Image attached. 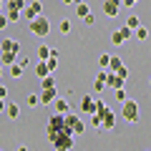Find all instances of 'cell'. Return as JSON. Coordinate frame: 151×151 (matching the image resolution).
Returning a JSON list of instances; mask_svg holds the SVG:
<instances>
[{
    "instance_id": "cell-1",
    "label": "cell",
    "mask_w": 151,
    "mask_h": 151,
    "mask_svg": "<svg viewBox=\"0 0 151 151\" xmlns=\"http://www.w3.org/2000/svg\"><path fill=\"white\" fill-rule=\"evenodd\" d=\"M45 136L55 149H70L73 146V134L65 126V116L63 113H53L45 124Z\"/></svg>"
},
{
    "instance_id": "cell-2",
    "label": "cell",
    "mask_w": 151,
    "mask_h": 151,
    "mask_svg": "<svg viewBox=\"0 0 151 151\" xmlns=\"http://www.w3.org/2000/svg\"><path fill=\"white\" fill-rule=\"evenodd\" d=\"M28 30H30L33 35H38V38H45V35H50V20L40 13V15H35L33 20H28Z\"/></svg>"
},
{
    "instance_id": "cell-3",
    "label": "cell",
    "mask_w": 151,
    "mask_h": 151,
    "mask_svg": "<svg viewBox=\"0 0 151 151\" xmlns=\"http://www.w3.org/2000/svg\"><path fill=\"white\" fill-rule=\"evenodd\" d=\"M121 119H124L126 124H136V121H139V103H136L134 98H126V101L121 103Z\"/></svg>"
},
{
    "instance_id": "cell-4",
    "label": "cell",
    "mask_w": 151,
    "mask_h": 151,
    "mask_svg": "<svg viewBox=\"0 0 151 151\" xmlns=\"http://www.w3.org/2000/svg\"><path fill=\"white\" fill-rule=\"evenodd\" d=\"M65 126L70 129V134H73V136H81L83 131H86V124L81 121V116H78V113H70V111L65 113Z\"/></svg>"
},
{
    "instance_id": "cell-5",
    "label": "cell",
    "mask_w": 151,
    "mask_h": 151,
    "mask_svg": "<svg viewBox=\"0 0 151 151\" xmlns=\"http://www.w3.org/2000/svg\"><path fill=\"white\" fill-rule=\"evenodd\" d=\"M131 35H134V30H131L129 25H124V28H119V30H113V35H111V43H113V45H124Z\"/></svg>"
},
{
    "instance_id": "cell-6",
    "label": "cell",
    "mask_w": 151,
    "mask_h": 151,
    "mask_svg": "<svg viewBox=\"0 0 151 151\" xmlns=\"http://www.w3.org/2000/svg\"><path fill=\"white\" fill-rule=\"evenodd\" d=\"M121 8H124L121 0H103V13H106V18H116Z\"/></svg>"
},
{
    "instance_id": "cell-7",
    "label": "cell",
    "mask_w": 151,
    "mask_h": 151,
    "mask_svg": "<svg viewBox=\"0 0 151 151\" xmlns=\"http://www.w3.org/2000/svg\"><path fill=\"white\" fill-rule=\"evenodd\" d=\"M106 86L113 88V91H116V88H124L126 86V78H124V76H119V73H108L106 76Z\"/></svg>"
},
{
    "instance_id": "cell-8",
    "label": "cell",
    "mask_w": 151,
    "mask_h": 151,
    "mask_svg": "<svg viewBox=\"0 0 151 151\" xmlns=\"http://www.w3.org/2000/svg\"><path fill=\"white\" fill-rule=\"evenodd\" d=\"M81 111H83V116L96 113V98H93V96H83L81 98Z\"/></svg>"
},
{
    "instance_id": "cell-9",
    "label": "cell",
    "mask_w": 151,
    "mask_h": 151,
    "mask_svg": "<svg viewBox=\"0 0 151 151\" xmlns=\"http://www.w3.org/2000/svg\"><path fill=\"white\" fill-rule=\"evenodd\" d=\"M38 96H40V103H53L58 93H55V86H45L43 91L38 93Z\"/></svg>"
},
{
    "instance_id": "cell-10",
    "label": "cell",
    "mask_w": 151,
    "mask_h": 151,
    "mask_svg": "<svg viewBox=\"0 0 151 151\" xmlns=\"http://www.w3.org/2000/svg\"><path fill=\"white\" fill-rule=\"evenodd\" d=\"M53 108H55V113H68L70 111V103H68V98H58V96H55Z\"/></svg>"
},
{
    "instance_id": "cell-11",
    "label": "cell",
    "mask_w": 151,
    "mask_h": 151,
    "mask_svg": "<svg viewBox=\"0 0 151 151\" xmlns=\"http://www.w3.org/2000/svg\"><path fill=\"white\" fill-rule=\"evenodd\" d=\"M0 50H13V53H18L20 50V43L13 40V38H5V40H0Z\"/></svg>"
},
{
    "instance_id": "cell-12",
    "label": "cell",
    "mask_w": 151,
    "mask_h": 151,
    "mask_svg": "<svg viewBox=\"0 0 151 151\" xmlns=\"http://www.w3.org/2000/svg\"><path fill=\"white\" fill-rule=\"evenodd\" d=\"M18 60V53H13V50H0V63L3 65H13Z\"/></svg>"
},
{
    "instance_id": "cell-13",
    "label": "cell",
    "mask_w": 151,
    "mask_h": 151,
    "mask_svg": "<svg viewBox=\"0 0 151 151\" xmlns=\"http://www.w3.org/2000/svg\"><path fill=\"white\" fill-rule=\"evenodd\" d=\"M121 65H124V63H121V58H119V55H108V65H106V70H108V73H116V70H119Z\"/></svg>"
},
{
    "instance_id": "cell-14",
    "label": "cell",
    "mask_w": 151,
    "mask_h": 151,
    "mask_svg": "<svg viewBox=\"0 0 151 151\" xmlns=\"http://www.w3.org/2000/svg\"><path fill=\"white\" fill-rule=\"evenodd\" d=\"M5 113H8V119H20V106L18 103H5Z\"/></svg>"
},
{
    "instance_id": "cell-15",
    "label": "cell",
    "mask_w": 151,
    "mask_h": 151,
    "mask_svg": "<svg viewBox=\"0 0 151 151\" xmlns=\"http://www.w3.org/2000/svg\"><path fill=\"white\" fill-rule=\"evenodd\" d=\"M88 13H91L88 3H83V0H76V15H78V18H86Z\"/></svg>"
},
{
    "instance_id": "cell-16",
    "label": "cell",
    "mask_w": 151,
    "mask_h": 151,
    "mask_svg": "<svg viewBox=\"0 0 151 151\" xmlns=\"http://www.w3.org/2000/svg\"><path fill=\"white\" fill-rule=\"evenodd\" d=\"M5 8H8V10H18V13H23V8H25V0H5Z\"/></svg>"
},
{
    "instance_id": "cell-17",
    "label": "cell",
    "mask_w": 151,
    "mask_h": 151,
    "mask_svg": "<svg viewBox=\"0 0 151 151\" xmlns=\"http://www.w3.org/2000/svg\"><path fill=\"white\" fill-rule=\"evenodd\" d=\"M48 73H50V70H48V63H45V60H40V63L35 65V76H38V78H45Z\"/></svg>"
},
{
    "instance_id": "cell-18",
    "label": "cell",
    "mask_w": 151,
    "mask_h": 151,
    "mask_svg": "<svg viewBox=\"0 0 151 151\" xmlns=\"http://www.w3.org/2000/svg\"><path fill=\"white\" fill-rule=\"evenodd\" d=\"M8 68H10V76H13V78H23V70H25V68H23L18 60H15L13 65H8Z\"/></svg>"
},
{
    "instance_id": "cell-19",
    "label": "cell",
    "mask_w": 151,
    "mask_h": 151,
    "mask_svg": "<svg viewBox=\"0 0 151 151\" xmlns=\"http://www.w3.org/2000/svg\"><path fill=\"white\" fill-rule=\"evenodd\" d=\"M134 38H139V40H146V38H149V28H144V25H139L134 30Z\"/></svg>"
},
{
    "instance_id": "cell-20",
    "label": "cell",
    "mask_w": 151,
    "mask_h": 151,
    "mask_svg": "<svg viewBox=\"0 0 151 151\" xmlns=\"http://www.w3.org/2000/svg\"><path fill=\"white\" fill-rule=\"evenodd\" d=\"M3 13H5V15H8V23H18V20H20V13H18V10H8V8H5V10H3Z\"/></svg>"
},
{
    "instance_id": "cell-21",
    "label": "cell",
    "mask_w": 151,
    "mask_h": 151,
    "mask_svg": "<svg viewBox=\"0 0 151 151\" xmlns=\"http://www.w3.org/2000/svg\"><path fill=\"white\" fill-rule=\"evenodd\" d=\"M25 103H28V106H30V108H35V106H40V96H38V93H30V96L25 98Z\"/></svg>"
},
{
    "instance_id": "cell-22",
    "label": "cell",
    "mask_w": 151,
    "mask_h": 151,
    "mask_svg": "<svg viewBox=\"0 0 151 151\" xmlns=\"http://www.w3.org/2000/svg\"><path fill=\"white\" fill-rule=\"evenodd\" d=\"M28 8H30L35 15H40V13H43V5H40V0H33V3H28Z\"/></svg>"
},
{
    "instance_id": "cell-23",
    "label": "cell",
    "mask_w": 151,
    "mask_h": 151,
    "mask_svg": "<svg viewBox=\"0 0 151 151\" xmlns=\"http://www.w3.org/2000/svg\"><path fill=\"white\" fill-rule=\"evenodd\" d=\"M58 28H60V33H63V35H68L73 25H70V20H60V23H58Z\"/></svg>"
},
{
    "instance_id": "cell-24",
    "label": "cell",
    "mask_w": 151,
    "mask_h": 151,
    "mask_svg": "<svg viewBox=\"0 0 151 151\" xmlns=\"http://www.w3.org/2000/svg\"><path fill=\"white\" fill-rule=\"evenodd\" d=\"M48 55H50V48H48V45H40V48H38V58H40V60H45Z\"/></svg>"
},
{
    "instance_id": "cell-25",
    "label": "cell",
    "mask_w": 151,
    "mask_h": 151,
    "mask_svg": "<svg viewBox=\"0 0 151 151\" xmlns=\"http://www.w3.org/2000/svg\"><path fill=\"white\" fill-rule=\"evenodd\" d=\"M126 25H129L131 30H136V28H139L141 23H139V18H136V15H129V20H126Z\"/></svg>"
},
{
    "instance_id": "cell-26",
    "label": "cell",
    "mask_w": 151,
    "mask_h": 151,
    "mask_svg": "<svg viewBox=\"0 0 151 151\" xmlns=\"http://www.w3.org/2000/svg\"><path fill=\"white\" fill-rule=\"evenodd\" d=\"M113 98H116L119 103H124L126 101V88H116V96H113Z\"/></svg>"
},
{
    "instance_id": "cell-27",
    "label": "cell",
    "mask_w": 151,
    "mask_h": 151,
    "mask_svg": "<svg viewBox=\"0 0 151 151\" xmlns=\"http://www.w3.org/2000/svg\"><path fill=\"white\" fill-rule=\"evenodd\" d=\"M40 83H43V88H45V86H55V78H53V76L48 73L45 78H40Z\"/></svg>"
},
{
    "instance_id": "cell-28",
    "label": "cell",
    "mask_w": 151,
    "mask_h": 151,
    "mask_svg": "<svg viewBox=\"0 0 151 151\" xmlns=\"http://www.w3.org/2000/svg\"><path fill=\"white\" fill-rule=\"evenodd\" d=\"M103 88H106V83H103V81H98V78H96V83H93V91H96V93H101Z\"/></svg>"
},
{
    "instance_id": "cell-29",
    "label": "cell",
    "mask_w": 151,
    "mask_h": 151,
    "mask_svg": "<svg viewBox=\"0 0 151 151\" xmlns=\"http://www.w3.org/2000/svg\"><path fill=\"white\" fill-rule=\"evenodd\" d=\"M5 28H8V15L0 13V30H5Z\"/></svg>"
},
{
    "instance_id": "cell-30",
    "label": "cell",
    "mask_w": 151,
    "mask_h": 151,
    "mask_svg": "<svg viewBox=\"0 0 151 151\" xmlns=\"http://www.w3.org/2000/svg\"><path fill=\"white\" fill-rule=\"evenodd\" d=\"M108 55H111V53H103L101 58H98V63H101V68H106V65H108Z\"/></svg>"
},
{
    "instance_id": "cell-31",
    "label": "cell",
    "mask_w": 151,
    "mask_h": 151,
    "mask_svg": "<svg viewBox=\"0 0 151 151\" xmlns=\"http://www.w3.org/2000/svg\"><path fill=\"white\" fill-rule=\"evenodd\" d=\"M116 73H119V76H124V78H129V68H126V65H121V68L116 70Z\"/></svg>"
},
{
    "instance_id": "cell-32",
    "label": "cell",
    "mask_w": 151,
    "mask_h": 151,
    "mask_svg": "<svg viewBox=\"0 0 151 151\" xmlns=\"http://www.w3.org/2000/svg\"><path fill=\"white\" fill-rule=\"evenodd\" d=\"M121 3H124V5H126V8H134V5H136V3H139V0H121Z\"/></svg>"
},
{
    "instance_id": "cell-33",
    "label": "cell",
    "mask_w": 151,
    "mask_h": 151,
    "mask_svg": "<svg viewBox=\"0 0 151 151\" xmlns=\"http://www.w3.org/2000/svg\"><path fill=\"white\" fill-rule=\"evenodd\" d=\"M83 20H86V23H88V25H93V23H96V18H93V15H91V13H88V15H86V18H83Z\"/></svg>"
},
{
    "instance_id": "cell-34",
    "label": "cell",
    "mask_w": 151,
    "mask_h": 151,
    "mask_svg": "<svg viewBox=\"0 0 151 151\" xmlns=\"http://www.w3.org/2000/svg\"><path fill=\"white\" fill-rule=\"evenodd\" d=\"M18 63H20L23 68H28V65H30V60H28V58H18Z\"/></svg>"
},
{
    "instance_id": "cell-35",
    "label": "cell",
    "mask_w": 151,
    "mask_h": 151,
    "mask_svg": "<svg viewBox=\"0 0 151 151\" xmlns=\"http://www.w3.org/2000/svg\"><path fill=\"white\" fill-rule=\"evenodd\" d=\"M5 103H8V98H0V113H5Z\"/></svg>"
},
{
    "instance_id": "cell-36",
    "label": "cell",
    "mask_w": 151,
    "mask_h": 151,
    "mask_svg": "<svg viewBox=\"0 0 151 151\" xmlns=\"http://www.w3.org/2000/svg\"><path fill=\"white\" fill-rule=\"evenodd\" d=\"M0 98H8V88L5 86H0Z\"/></svg>"
},
{
    "instance_id": "cell-37",
    "label": "cell",
    "mask_w": 151,
    "mask_h": 151,
    "mask_svg": "<svg viewBox=\"0 0 151 151\" xmlns=\"http://www.w3.org/2000/svg\"><path fill=\"white\" fill-rule=\"evenodd\" d=\"M3 73H5V65H3V63H0V78H3Z\"/></svg>"
},
{
    "instance_id": "cell-38",
    "label": "cell",
    "mask_w": 151,
    "mask_h": 151,
    "mask_svg": "<svg viewBox=\"0 0 151 151\" xmlns=\"http://www.w3.org/2000/svg\"><path fill=\"white\" fill-rule=\"evenodd\" d=\"M3 8H5V0H0V13H3Z\"/></svg>"
},
{
    "instance_id": "cell-39",
    "label": "cell",
    "mask_w": 151,
    "mask_h": 151,
    "mask_svg": "<svg viewBox=\"0 0 151 151\" xmlns=\"http://www.w3.org/2000/svg\"><path fill=\"white\" fill-rule=\"evenodd\" d=\"M60 3H65V5H70V3H76V0H60Z\"/></svg>"
},
{
    "instance_id": "cell-40",
    "label": "cell",
    "mask_w": 151,
    "mask_h": 151,
    "mask_svg": "<svg viewBox=\"0 0 151 151\" xmlns=\"http://www.w3.org/2000/svg\"><path fill=\"white\" fill-rule=\"evenodd\" d=\"M149 86H151V78H149Z\"/></svg>"
}]
</instances>
